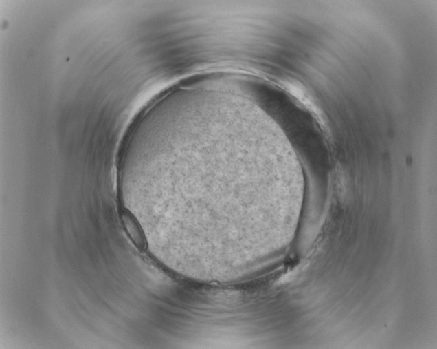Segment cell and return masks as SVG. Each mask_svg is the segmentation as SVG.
Wrapping results in <instances>:
<instances>
[{
  "label": "cell",
  "mask_w": 437,
  "mask_h": 349,
  "mask_svg": "<svg viewBox=\"0 0 437 349\" xmlns=\"http://www.w3.org/2000/svg\"><path fill=\"white\" fill-rule=\"evenodd\" d=\"M122 221L130 240L140 251L147 248V240L144 232L135 215L124 209L121 213Z\"/></svg>",
  "instance_id": "1"
}]
</instances>
